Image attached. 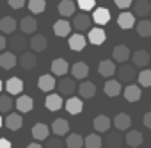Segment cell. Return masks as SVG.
I'll use <instances>...</instances> for the list:
<instances>
[{"label":"cell","instance_id":"47","mask_svg":"<svg viewBox=\"0 0 151 148\" xmlns=\"http://www.w3.org/2000/svg\"><path fill=\"white\" fill-rule=\"evenodd\" d=\"M144 125H146L147 128H151V112H146V114H144Z\"/></svg>","mask_w":151,"mask_h":148},{"label":"cell","instance_id":"23","mask_svg":"<svg viewBox=\"0 0 151 148\" xmlns=\"http://www.w3.org/2000/svg\"><path fill=\"white\" fill-rule=\"evenodd\" d=\"M6 89H7L9 95H20L23 91V81L18 79V77H11L6 82Z\"/></svg>","mask_w":151,"mask_h":148},{"label":"cell","instance_id":"46","mask_svg":"<svg viewBox=\"0 0 151 148\" xmlns=\"http://www.w3.org/2000/svg\"><path fill=\"white\" fill-rule=\"evenodd\" d=\"M116 6L119 9H128L132 6V0H116Z\"/></svg>","mask_w":151,"mask_h":148},{"label":"cell","instance_id":"51","mask_svg":"<svg viewBox=\"0 0 151 148\" xmlns=\"http://www.w3.org/2000/svg\"><path fill=\"white\" fill-rule=\"evenodd\" d=\"M4 125V120H2V116H0V127H2Z\"/></svg>","mask_w":151,"mask_h":148},{"label":"cell","instance_id":"9","mask_svg":"<svg viewBox=\"0 0 151 148\" xmlns=\"http://www.w3.org/2000/svg\"><path fill=\"white\" fill-rule=\"evenodd\" d=\"M16 109H18L20 112L27 114V112H30V111L34 109V100H32L29 95H22V96H18V100H16Z\"/></svg>","mask_w":151,"mask_h":148},{"label":"cell","instance_id":"42","mask_svg":"<svg viewBox=\"0 0 151 148\" xmlns=\"http://www.w3.org/2000/svg\"><path fill=\"white\" fill-rule=\"evenodd\" d=\"M139 86L142 88H151V70H142L139 73Z\"/></svg>","mask_w":151,"mask_h":148},{"label":"cell","instance_id":"6","mask_svg":"<svg viewBox=\"0 0 151 148\" xmlns=\"http://www.w3.org/2000/svg\"><path fill=\"white\" fill-rule=\"evenodd\" d=\"M130 48L126 46V45H117V46H114V50H112V57H114V61L116 62H126L128 59H130Z\"/></svg>","mask_w":151,"mask_h":148},{"label":"cell","instance_id":"43","mask_svg":"<svg viewBox=\"0 0 151 148\" xmlns=\"http://www.w3.org/2000/svg\"><path fill=\"white\" fill-rule=\"evenodd\" d=\"M78 7L82 9V11H91V9H94V6H96V0H78Z\"/></svg>","mask_w":151,"mask_h":148},{"label":"cell","instance_id":"26","mask_svg":"<svg viewBox=\"0 0 151 148\" xmlns=\"http://www.w3.org/2000/svg\"><path fill=\"white\" fill-rule=\"evenodd\" d=\"M18 23L13 16H4L2 20H0V30H2L4 34H14Z\"/></svg>","mask_w":151,"mask_h":148},{"label":"cell","instance_id":"4","mask_svg":"<svg viewBox=\"0 0 151 148\" xmlns=\"http://www.w3.org/2000/svg\"><path fill=\"white\" fill-rule=\"evenodd\" d=\"M117 77H119V82H133L137 73H135V68L133 66H121L117 68Z\"/></svg>","mask_w":151,"mask_h":148},{"label":"cell","instance_id":"16","mask_svg":"<svg viewBox=\"0 0 151 148\" xmlns=\"http://www.w3.org/2000/svg\"><path fill=\"white\" fill-rule=\"evenodd\" d=\"M123 95L128 102H139L140 100V86L137 84H128L124 89H123Z\"/></svg>","mask_w":151,"mask_h":148},{"label":"cell","instance_id":"30","mask_svg":"<svg viewBox=\"0 0 151 148\" xmlns=\"http://www.w3.org/2000/svg\"><path fill=\"white\" fill-rule=\"evenodd\" d=\"M55 86H57V82H55L53 75H41L37 79V88L41 91H52Z\"/></svg>","mask_w":151,"mask_h":148},{"label":"cell","instance_id":"35","mask_svg":"<svg viewBox=\"0 0 151 148\" xmlns=\"http://www.w3.org/2000/svg\"><path fill=\"white\" fill-rule=\"evenodd\" d=\"M94 93H96V86H94L93 82H82V84L78 86V95H80L82 98H93Z\"/></svg>","mask_w":151,"mask_h":148},{"label":"cell","instance_id":"37","mask_svg":"<svg viewBox=\"0 0 151 148\" xmlns=\"http://www.w3.org/2000/svg\"><path fill=\"white\" fill-rule=\"evenodd\" d=\"M75 9H77V6H75L73 0H62V2L59 4V13L62 16H71L75 15Z\"/></svg>","mask_w":151,"mask_h":148},{"label":"cell","instance_id":"1","mask_svg":"<svg viewBox=\"0 0 151 148\" xmlns=\"http://www.w3.org/2000/svg\"><path fill=\"white\" fill-rule=\"evenodd\" d=\"M7 46L11 48L13 54H22V52H25V48L29 46V39H27L23 34H14V36L7 41Z\"/></svg>","mask_w":151,"mask_h":148},{"label":"cell","instance_id":"38","mask_svg":"<svg viewBox=\"0 0 151 148\" xmlns=\"http://www.w3.org/2000/svg\"><path fill=\"white\" fill-rule=\"evenodd\" d=\"M64 144H66L68 148H82V146H84V137H82L80 134H68Z\"/></svg>","mask_w":151,"mask_h":148},{"label":"cell","instance_id":"41","mask_svg":"<svg viewBox=\"0 0 151 148\" xmlns=\"http://www.w3.org/2000/svg\"><path fill=\"white\" fill-rule=\"evenodd\" d=\"M11 107H13V98L9 95H2V93H0V114L9 112Z\"/></svg>","mask_w":151,"mask_h":148},{"label":"cell","instance_id":"15","mask_svg":"<svg viewBox=\"0 0 151 148\" xmlns=\"http://www.w3.org/2000/svg\"><path fill=\"white\" fill-rule=\"evenodd\" d=\"M36 62H37L36 54H29V52H23V54L20 55V59H18V64H20L23 70H34V68H36Z\"/></svg>","mask_w":151,"mask_h":148},{"label":"cell","instance_id":"40","mask_svg":"<svg viewBox=\"0 0 151 148\" xmlns=\"http://www.w3.org/2000/svg\"><path fill=\"white\" fill-rule=\"evenodd\" d=\"M46 9V2L45 0H29V11L32 15H39Z\"/></svg>","mask_w":151,"mask_h":148},{"label":"cell","instance_id":"45","mask_svg":"<svg viewBox=\"0 0 151 148\" xmlns=\"http://www.w3.org/2000/svg\"><path fill=\"white\" fill-rule=\"evenodd\" d=\"M7 4L13 7V9H22L25 6V0H7Z\"/></svg>","mask_w":151,"mask_h":148},{"label":"cell","instance_id":"2","mask_svg":"<svg viewBox=\"0 0 151 148\" xmlns=\"http://www.w3.org/2000/svg\"><path fill=\"white\" fill-rule=\"evenodd\" d=\"M91 25H93V18L87 13H80V15H75L73 16V27L77 29L78 32L91 30Z\"/></svg>","mask_w":151,"mask_h":148},{"label":"cell","instance_id":"21","mask_svg":"<svg viewBox=\"0 0 151 148\" xmlns=\"http://www.w3.org/2000/svg\"><path fill=\"white\" fill-rule=\"evenodd\" d=\"M87 39H89L93 45H103V43H105V39H107V34H105V30H103V29L94 27V29H91V30H89Z\"/></svg>","mask_w":151,"mask_h":148},{"label":"cell","instance_id":"36","mask_svg":"<svg viewBox=\"0 0 151 148\" xmlns=\"http://www.w3.org/2000/svg\"><path fill=\"white\" fill-rule=\"evenodd\" d=\"M84 144H86V148H101V144H103V137L100 136V134H89L86 139H84Z\"/></svg>","mask_w":151,"mask_h":148},{"label":"cell","instance_id":"14","mask_svg":"<svg viewBox=\"0 0 151 148\" xmlns=\"http://www.w3.org/2000/svg\"><path fill=\"white\" fill-rule=\"evenodd\" d=\"M71 73H73V79H86L87 75H89V66L86 64V62H82V61H78V62H75L73 66H71Z\"/></svg>","mask_w":151,"mask_h":148},{"label":"cell","instance_id":"25","mask_svg":"<svg viewBox=\"0 0 151 148\" xmlns=\"http://www.w3.org/2000/svg\"><path fill=\"white\" fill-rule=\"evenodd\" d=\"M124 141H126V144H128L130 148H137V146H140V144H142L144 136H142L139 130H130V132L126 134Z\"/></svg>","mask_w":151,"mask_h":148},{"label":"cell","instance_id":"31","mask_svg":"<svg viewBox=\"0 0 151 148\" xmlns=\"http://www.w3.org/2000/svg\"><path fill=\"white\" fill-rule=\"evenodd\" d=\"M103 91H105V95H107V96L114 98V96H117V95L123 91V88H121V82H119V81H107V82H105Z\"/></svg>","mask_w":151,"mask_h":148},{"label":"cell","instance_id":"29","mask_svg":"<svg viewBox=\"0 0 151 148\" xmlns=\"http://www.w3.org/2000/svg\"><path fill=\"white\" fill-rule=\"evenodd\" d=\"M29 45H30V48H32L34 52H43V50L46 48L48 41H46V38H45L43 34H36V36H32V38H30Z\"/></svg>","mask_w":151,"mask_h":148},{"label":"cell","instance_id":"8","mask_svg":"<svg viewBox=\"0 0 151 148\" xmlns=\"http://www.w3.org/2000/svg\"><path fill=\"white\" fill-rule=\"evenodd\" d=\"M149 13H151V2H147V0H137L133 4V16L146 18Z\"/></svg>","mask_w":151,"mask_h":148},{"label":"cell","instance_id":"34","mask_svg":"<svg viewBox=\"0 0 151 148\" xmlns=\"http://www.w3.org/2000/svg\"><path fill=\"white\" fill-rule=\"evenodd\" d=\"M45 105H46L48 111H59L64 105V102H62V98L59 95H48L46 100H45Z\"/></svg>","mask_w":151,"mask_h":148},{"label":"cell","instance_id":"13","mask_svg":"<svg viewBox=\"0 0 151 148\" xmlns=\"http://www.w3.org/2000/svg\"><path fill=\"white\" fill-rule=\"evenodd\" d=\"M50 68H52V73H53V75H57V77H64L66 73H68V70H69L66 59H53Z\"/></svg>","mask_w":151,"mask_h":148},{"label":"cell","instance_id":"48","mask_svg":"<svg viewBox=\"0 0 151 148\" xmlns=\"http://www.w3.org/2000/svg\"><path fill=\"white\" fill-rule=\"evenodd\" d=\"M0 148H11V143L6 137H0Z\"/></svg>","mask_w":151,"mask_h":148},{"label":"cell","instance_id":"33","mask_svg":"<svg viewBox=\"0 0 151 148\" xmlns=\"http://www.w3.org/2000/svg\"><path fill=\"white\" fill-rule=\"evenodd\" d=\"M4 123H6V127L9 130H20L22 125H23V118L20 114H7V118H6Z\"/></svg>","mask_w":151,"mask_h":148},{"label":"cell","instance_id":"10","mask_svg":"<svg viewBox=\"0 0 151 148\" xmlns=\"http://www.w3.org/2000/svg\"><path fill=\"white\" fill-rule=\"evenodd\" d=\"M93 127H94L96 134L109 132V128H110V118H109V116H105V114H100V116H96V118H94Z\"/></svg>","mask_w":151,"mask_h":148},{"label":"cell","instance_id":"50","mask_svg":"<svg viewBox=\"0 0 151 148\" xmlns=\"http://www.w3.org/2000/svg\"><path fill=\"white\" fill-rule=\"evenodd\" d=\"M27 148H43V146H41L39 143H30V144H29Z\"/></svg>","mask_w":151,"mask_h":148},{"label":"cell","instance_id":"5","mask_svg":"<svg viewBox=\"0 0 151 148\" xmlns=\"http://www.w3.org/2000/svg\"><path fill=\"white\" fill-rule=\"evenodd\" d=\"M116 71H117V66L110 59H105V61H101L98 64V73H100L101 77H112Z\"/></svg>","mask_w":151,"mask_h":148},{"label":"cell","instance_id":"49","mask_svg":"<svg viewBox=\"0 0 151 148\" xmlns=\"http://www.w3.org/2000/svg\"><path fill=\"white\" fill-rule=\"evenodd\" d=\"M6 46H7V39H6V36H2V34H0V52H2Z\"/></svg>","mask_w":151,"mask_h":148},{"label":"cell","instance_id":"19","mask_svg":"<svg viewBox=\"0 0 151 148\" xmlns=\"http://www.w3.org/2000/svg\"><path fill=\"white\" fill-rule=\"evenodd\" d=\"M93 22L98 23V25H105L110 22V11L107 7H98L94 13H93Z\"/></svg>","mask_w":151,"mask_h":148},{"label":"cell","instance_id":"3","mask_svg":"<svg viewBox=\"0 0 151 148\" xmlns=\"http://www.w3.org/2000/svg\"><path fill=\"white\" fill-rule=\"evenodd\" d=\"M124 137L119 134V132H107V136L103 137V144L107 148H121Z\"/></svg>","mask_w":151,"mask_h":148},{"label":"cell","instance_id":"44","mask_svg":"<svg viewBox=\"0 0 151 148\" xmlns=\"http://www.w3.org/2000/svg\"><path fill=\"white\" fill-rule=\"evenodd\" d=\"M64 146H66L64 141L59 139L57 136H55L53 139H46V148H64Z\"/></svg>","mask_w":151,"mask_h":148},{"label":"cell","instance_id":"27","mask_svg":"<svg viewBox=\"0 0 151 148\" xmlns=\"http://www.w3.org/2000/svg\"><path fill=\"white\" fill-rule=\"evenodd\" d=\"M64 107H66V112H69V114H78L80 111H82V98H77V96H69V100L64 104Z\"/></svg>","mask_w":151,"mask_h":148},{"label":"cell","instance_id":"17","mask_svg":"<svg viewBox=\"0 0 151 148\" xmlns=\"http://www.w3.org/2000/svg\"><path fill=\"white\" fill-rule=\"evenodd\" d=\"M86 38L78 32V34H73L69 39H68V45H69V48L71 50H75V52H82L84 48H86Z\"/></svg>","mask_w":151,"mask_h":148},{"label":"cell","instance_id":"24","mask_svg":"<svg viewBox=\"0 0 151 148\" xmlns=\"http://www.w3.org/2000/svg\"><path fill=\"white\" fill-rule=\"evenodd\" d=\"M69 30H71V23L66 22V20H57V22L53 23V32H55V36H59V38L69 36Z\"/></svg>","mask_w":151,"mask_h":148},{"label":"cell","instance_id":"18","mask_svg":"<svg viewBox=\"0 0 151 148\" xmlns=\"http://www.w3.org/2000/svg\"><path fill=\"white\" fill-rule=\"evenodd\" d=\"M57 88H59V93L60 95H73L75 93V89H77V86H75V82L71 81V79H68V77H64V79H60L59 82H57Z\"/></svg>","mask_w":151,"mask_h":148},{"label":"cell","instance_id":"52","mask_svg":"<svg viewBox=\"0 0 151 148\" xmlns=\"http://www.w3.org/2000/svg\"><path fill=\"white\" fill-rule=\"evenodd\" d=\"M0 93H2V81H0Z\"/></svg>","mask_w":151,"mask_h":148},{"label":"cell","instance_id":"32","mask_svg":"<svg viewBox=\"0 0 151 148\" xmlns=\"http://www.w3.org/2000/svg\"><path fill=\"white\" fill-rule=\"evenodd\" d=\"M130 125H132V118H130L128 114H124V112L116 114V118H114V127H116L117 130H128Z\"/></svg>","mask_w":151,"mask_h":148},{"label":"cell","instance_id":"7","mask_svg":"<svg viewBox=\"0 0 151 148\" xmlns=\"http://www.w3.org/2000/svg\"><path fill=\"white\" fill-rule=\"evenodd\" d=\"M52 132H53L57 137H60V136H68V132H69V123H68V120H64V118H57V120L52 123Z\"/></svg>","mask_w":151,"mask_h":148},{"label":"cell","instance_id":"11","mask_svg":"<svg viewBox=\"0 0 151 148\" xmlns=\"http://www.w3.org/2000/svg\"><path fill=\"white\" fill-rule=\"evenodd\" d=\"M48 136H50L48 125H45V123H36V125L32 127V137L36 139V143H39V141H43V139H48Z\"/></svg>","mask_w":151,"mask_h":148},{"label":"cell","instance_id":"22","mask_svg":"<svg viewBox=\"0 0 151 148\" xmlns=\"http://www.w3.org/2000/svg\"><path fill=\"white\" fill-rule=\"evenodd\" d=\"M132 61H133V66L146 68L149 64V54L146 50H137L135 54H132Z\"/></svg>","mask_w":151,"mask_h":148},{"label":"cell","instance_id":"20","mask_svg":"<svg viewBox=\"0 0 151 148\" xmlns=\"http://www.w3.org/2000/svg\"><path fill=\"white\" fill-rule=\"evenodd\" d=\"M37 29V22L34 16H25L22 22H20V30L23 34H34Z\"/></svg>","mask_w":151,"mask_h":148},{"label":"cell","instance_id":"12","mask_svg":"<svg viewBox=\"0 0 151 148\" xmlns=\"http://www.w3.org/2000/svg\"><path fill=\"white\" fill-rule=\"evenodd\" d=\"M18 64V59L13 52H4V54H0V68H4V70H13L14 66Z\"/></svg>","mask_w":151,"mask_h":148},{"label":"cell","instance_id":"39","mask_svg":"<svg viewBox=\"0 0 151 148\" xmlns=\"http://www.w3.org/2000/svg\"><path fill=\"white\" fill-rule=\"evenodd\" d=\"M137 34L142 38H149L151 36V20H140L139 23H135Z\"/></svg>","mask_w":151,"mask_h":148},{"label":"cell","instance_id":"28","mask_svg":"<svg viewBox=\"0 0 151 148\" xmlns=\"http://www.w3.org/2000/svg\"><path fill=\"white\" fill-rule=\"evenodd\" d=\"M117 25L121 27V29H132V27H135V16L132 15V13H121L119 16H117Z\"/></svg>","mask_w":151,"mask_h":148}]
</instances>
